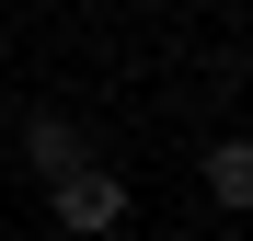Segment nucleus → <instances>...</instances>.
I'll list each match as a JSON object with an SVG mask.
<instances>
[{
    "label": "nucleus",
    "instance_id": "nucleus-1",
    "mask_svg": "<svg viewBox=\"0 0 253 241\" xmlns=\"http://www.w3.org/2000/svg\"><path fill=\"white\" fill-rule=\"evenodd\" d=\"M46 207H58V230H69V241H104V230H126V172L81 161V172H58V184H46Z\"/></svg>",
    "mask_w": 253,
    "mask_h": 241
},
{
    "label": "nucleus",
    "instance_id": "nucleus-2",
    "mask_svg": "<svg viewBox=\"0 0 253 241\" xmlns=\"http://www.w3.org/2000/svg\"><path fill=\"white\" fill-rule=\"evenodd\" d=\"M23 161H35L46 184H58V172H81V161H92V138H81L69 115H35V127H23Z\"/></svg>",
    "mask_w": 253,
    "mask_h": 241
},
{
    "label": "nucleus",
    "instance_id": "nucleus-3",
    "mask_svg": "<svg viewBox=\"0 0 253 241\" xmlns=\"http://www.w3.org/2000/svg\"><path fill=\"white\" fill-rule=\"evenodd\" d=\"M207 195H219V207H253V138H219V149H207Z\"/></svg>",
    "mask_w": 253,
    "mask_h": 241
},
{
    "label": "nucleus",
    "instance_id": "nucleus-4",
    "mask_svg": "<svg viewBox=\"0 0 253 241\" xmlns=\"http://www.w3.org/2000/svg\"><path fill=\"white\" fill-rule=\"evenodd\" d=\"M138 12H161V0H138Z\"/></svg>",
    "mask_w": 253,
    "mask_h": 241
}]
</instances>
